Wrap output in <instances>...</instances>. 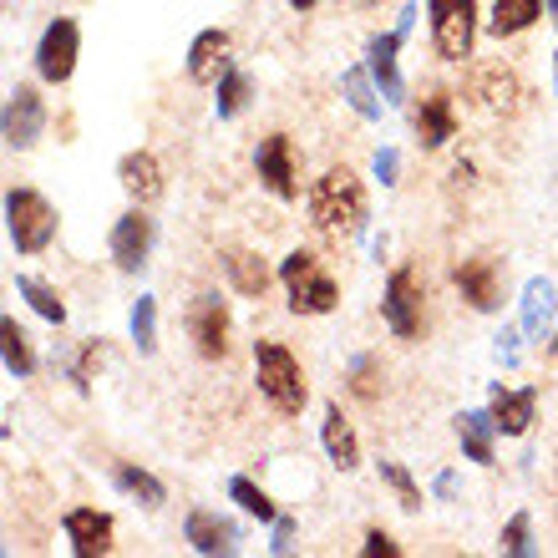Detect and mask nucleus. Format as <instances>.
Segmentation results:
<instances>
[{
  "label": "nucleus",
  "mask_w": 558,
  "mask_h": 558,
  "mask_svg": "<svg viewBox=\"0 0 558 558\" xmlns=\"http://www.w3.org/2000/svg\"><path fill=\"white\" fill-rule=\"evenodd\" d=\"M294 548V518H275V538H269V554L284 558Z\"/></svg>",
  "instance_id": "e433bc0d"
},
{
  "label": "nucleus",
  "mask_w": 558,
  "mask_h": 558,
  "mask_svg": "<svg viewBox=\"0 0 558 558\" xmlns=\"http://www.w3.org/2000/svg\"><path fill=\"white\" fill-rule=\"evenodd\" d=\"M548 355H554V361H558V336H554V340H548Z\"/></svg>",
  "instance_id": "37998d69"
},
{
  "label": "nucleus",
  "mask_w": 558,
  "mask_h": 558,
  "mask_svg": "<svg viewBox=\"0 0 558 558\" xmlns=\"http://www.w3.org/2000/svg\"><path fill=\"white\" fill-rule=\"evenodd\" d=\"M214 87H219V97H214L219 118H239V112H244V102H250V76L229 66V72H223L219 82H214Z\"/></svg>",
  "instance_id": "c756f323"
},
{
  "label": "nucleus",
  "mask_w": 558,
  "mask_h": 558,
  "mask_svg": "<svg viewBox=\"0 0 558 558\" xmlns=\"http://www.w3.org/2000/svg\"><path fill=\"white\" fill-rule=\"evenodd\" d=\"M223 269H229V279H234V290L250 294V300H259V294L269 290V265L259 259V254H250V250H223Z\"/></svg>",
  "instance_id": "5701e85b"
},
{
  "label": "nucleus",
  "mask_w": 558,
  "mask_h": 558,
  "mask_svg": "<svg viewBox=\"0 0 558 558\" xmlns=\"http://www.w3.org/2000/svg\"><path fill=\"white\" fill-rule=\"evenodd\" d=\"M452 493H457V477H452V472H441V477H437V498H452Z\"/></svg>",
  "instance_id": "a19ab883"
},
{
  "label": "nucleus",
  "mask_w": 558,
  "mask_h": 558,
  "mask_svg": "<svg viewBox=\"0 0 558 558\" xmlns=\"http://www.w3.org/2000/svg\"><path fill=\"white\" fill-rule=\"evenodd\" d=\"M279 284H284V294H290L294 315H330L336 300H340L336 279L325 275V265L305 250H294V254L279 259Z\"/></svg>",
  "instance_id": "7ed1b4c3"
},
{
  "label": "nucleus",
  "mask_w": 558,
  "mask_h": 558,
  "mask_svg": "<svg viewBox=\"0 0 558 558\" xmlns=\"http://www.w3.org/2000/svg\"><path fill=\"white\" fill-rule=\"evenodd\" d=\"M554 72H558V57H554Z\"/></svg>",
  "instance_id": "a18cd8bd"
},
{
  "label": "nucleus",
  "mask_w": 558,
  "mask_h": 558,
  "mask_svg": "<svg viewBox=\"0 0 558 558\" xmlns=\"http://www.w3.org/2000/svg\"><path fill=\"white\" fill-rule=\"evenodd\" d=\"M118 178L137 204H158L162 198V162L153 158V153H128V158L118 162Z\"/></svg>",
  "instance_id": "a211bd4d"
},
{
  "label": "nucleus",
  "mask_w": 558,
  "mask_h": 558,
  "mask_svg": "<svg viewBox=\"0 0 558 558\" xmlns=\"http://www.w3.org/2000/svg\"><path fill=\"white\" fill-rule=\"evenodd\" d=\"M529 533H533V523H529V513H518L508 529H502V554H513V558H529L533 554V544H529Z\"/></svg>",
  "instance_id": "f704fd0d"
},
{
  "label": "nucleus",
  "mask_w": 558,
  "mask_h": 558,
  "mask_svg": "<svg viewBox=\"0 0 558 558\" xmlns=\"http://www.w3.org/2000/svg\"><path fill=\"white\" fill-rule=\"evenodd\" d=\"M5 229H11L15 254H41L57 239V208L36 189H11L5 193Z\"/></svg>",
  "instance_id": "20e7f679"
},
{
  "label": "nucleus",
  "mask_w": 558,
  "mask_h": 558,
  "mask_svg": "<svg viewBox=\"0 0 558 558\" xmlns=\"http://www.w3.org/2000/svg\"><path fill=\"white\" fill-rule=\"evenodd\" d=\"M468 97L477 112L487 118H518L523 112V82H518L513 66H502V61H483V66H472L468 72Z\"/></svg>",
  "instance_id": "423d86ee"
},
{
  "label": "nucleus",
  "mask_w": 558,
  "mask_h": 558,
  "mask_svg": "<svg viewBox=\"0 0 558 558\" xmlns=\"http://www.w3.org/2000/svg\"><path fill=\"white\" fill-rule=\"evenodd\" d=\"M533 407H538V391H502V386H493V422H498L502 437H523L533 422Z\"/></svg>",
  "instance_id": "412c9836"
},
{
  "label": "nucleus",
  "mask_w": 558,
  "mask_h": 558,
  "mask_svg": "<svg viewBox=\"0 0 558 558\" xmlns=\"http://www.w3.org/2000/svg\"><path fill=\"white\" fill-rule=\"evenodd\" d=\"M548 15H554V21H558V0H548Z\"/></svg>",
  "instance_id": "c03bdc74"
},
{
  "label": "nucleus",
  "mask_w": 558,
  "mask_h": 558,
  "mask_svg": "<svg viewBox=\"0 0 558 558\" xmlns=\"http://www.w3.org/2000/svg\"><path fill=\"white\" fill-rule=\"evenodd\" d=\"M361 554H366V558H397L401 548L391 544V538H386L381 529H371V533H366V548H361Z\"/></svg>",
  "instance_id": "58836bf2"
},
{
  "label": "nucleus",
  "mask_w": 558,
  "mask_h": 558,
  "mask_svg": "<svg viewBox=\"0 0 558 558\" xmlns=\"http://www.w3.org/2000/svg\"><path fill=\"white\" fill-rule=\"evenodd\" d=\"M493 432H498V422H493V412H462L457 416V437H462V452L472 457V462H493Z\"/></svg>",
  "instance_id": "b1692460"
},
{
  "label": "nucleus",
  "mask_w": 558,
  "mask_h": 558,
  "mask_svg": "<svg viewBox=\"0 0 558 558\" xmlns=\"http://www.w3.org/2000/svg\"><path fill=\"white\" fill-rule=\"evenodd\" d=\"M189 336L204 361H223L229 355V310L219 294H198L189 305Z\"/></svg>",
  "instance_id": "6e6552de"
},
{
  "label": "nucleus",
  "mask_w": 558,
  "mask_h": 558,
  "mask_svg": "<svg viewBox=\"0 0 558 558\" xmlns=\"http://www.w3.org/2000/svg\"><path fill=\"white\" fill-rule=\"evenodd\" d=\"M229 498H234L250 518H259V523H275V518H279L275 502H269V493H265V487H254L250 477H234V483H229Z\"/></svg>",
  "instance_id": "7c9ffc66"
},
{
  "label": "nucleus",
  "mask_w": 558,
  "mask_h": 558,
  "mask_svg": "<svg viewBox=\"0 0 558 558\" xmlns=\"http://www.w3.org/2000/svg\"><path fill=\"white\" fill-rule=\"evenodd\" d=\"M46 128V102L36 87H15L11 102H5V147H15V153H26L36 137H41Z\"/></svg>",
  "instance_id": "f8f14e48"
},
{
  "label": "nucleus",
  "mask_w": 558,
  "mask_h": 558,
  "mask_svg": "<svg viewBox=\"0 0 558 558\" xmlns=\"http://www.w3.org/2000/svg\"><path fill=\"white\" fill-rule=\"evenodd\" d=\"M294 11H315V5H320V0H290Z\"/></svg>",
  "instance_id": "79ce46f5"
},
{
  "label": "nucleus",
  "mask_w": 558,
  "mask_h": 558,
  "mask_svg": "<svg viewBox=\"0 0 558 558\" xmlns=\"http://www.w3.org/2000/svg\"><path fill=\"white\" fill-rule=\"evenodd\" d=\"M397 173H401V153H397V147H381V153H376V178L391 189V183H397Z\"/></svg>",
  "instance_id": "4c0bfd02"
},
{
  "label": "nucleus",
  "mask_w": 558,
  "mask_h": 558,
  "mask_svg": "<svg viewBox=\"0 0 558 558\" xmlns=\"http://www.w3.org/2000/svg\"><path fill=\"white\" fill-rule=\"evenodd\" d=\"M0 340H5V371H11V376H31V371H36V355H31L26 330L15 320H0Z\"/></svg>",
  "instance_id": "c85d7f7f"
},
{
  "label": "nucleus",
  "mask_w": 558,
  "mask_h": 558,
  "mask_svg": "<svg viewBox=\"0 0 558 558\" xmlns=\"http://www.w3.org/2000/svg\"><path fill=\"white\" fill-rule=\"evenodd\" d=\"M15 294H21V300H31V310H36L41 320H51V325H61V320H66V305H61V300H57V290H46L41 279L15 275Z\"/></svg>",
  "instance_id": "cd10ccee"
},
{
  "label": "nucleus",
  "mask_w": 558,
  "mask_h": 558,
  "mask_svg": "<svg viewBox=\"0 0 558 558\" xmlns=\"http://www.w3.org/2000/svg\"><path fill=\"white\" fill-rule=\"evenodd\" d=\"M97 361H102V345H97V340H87V345H82V355L72 361L76 391H87V386H92V371H97Z\"/></svg>",
  "instance_id": "c9c22d12"
},
{
  "label": "nucleus",
  "mask_w": 558,
  "mask_h": 558,
  "mask_svg": "<svg viewBox=\"0 0 558 558\" xmlns=\"http://www.w3.org/2000/svg\"><path fill=\"white\" fill-rule=\"evenodd\" d=\"M72 66H76V21L57 15V21L41 31V46H36V72H41V82H66Z\"/></svg>",
  "instance_id": "9d476101"
},
{
  "label": "nucleus",
  "mask_w": 558,
  "mask_h": 558,
  "mask_svg": "<svg viewBox=\"0 0 558 558\" xmlns=\"http://www.w3.org/2000/svg\"><path fill=\"white\" fill-rule=\"evenodd\" d=\"M147 254H153V219H147L143 208H133V214H122L112 223V265L122 275H137L147 265Z\"/></svg>",
  "instance_id": "9b49d317"
},
{
  "label": "nucleus",
  "mask_w": 558,
  "mask_h": 558,
  "mask_svg": "<svg viewBox=\"0 0 558 558\" xmlns=\"http://www.w3.org/2000/svg\"><path fill=\"white\" fill-rule=\"evenodd\" d=\"M432 11V41L441 61H468L477 41V0H426Z\"/></svg>",
  "instance_id": "39448f33"
},
{
  "label": "nucleus",
  "mask_w": 558,
  "mask_h": 558,
  "mask_svg": "<svg viewBox=\"0 0 558 558\" xmlns=\"http://www.w3.org/2000/svg\"><path fill=\"white\" fill-rule=\"evenodd\" d=\"M498 361L502 366H518V330H502L498 336Z\"/></svg>",
  "instance_id": "ea45409f"
},
{
  "label": "nucleus",
  "mask_w": 558,
  "mask_h": 558,
  "mask_svg": "<svg viewBox=\"0 0 558 558\" xmlns=\"http://www.w3.org/2000/svg\"><path fill=\"white\" fill-rule=\"evenodd\" d=\"M538 5H544V0H493L487 31H493V36H518V31H529L533 21H538Z\"/></svg>",
  "instance_id": "393cba45"
},
{
  "label": "nucleus",
  "mask_w": 558,
  "mask_h": 558,
  "mask_svg": "<svg viewBox=\"0 0 558 558\" xmlns=\"http://www.w3.org/2000/svg\"><path fill=\"white\" fill-rule=\"evenodd\" d=\"M320 441L325 452H330V462H336L340 472H351L355 462H361V441H355L351 422L340 416V407H325V422H320Z\"/></svg>",
  "instance_id": "4be33fe9"
},
{
  "label": "nucleus",
  "mask_w": 558,
  "mask_h": 558,
  "mask_svg": "<svg viewBox=\"0 0 558 558\" xmlns=\"http://www.w3.org/2000/svg\"><path fill=\"white\" fill-rule=\"evenodd\" d=\"M254 376H259V391H265V401L275 412L294 416L305 407V397H310L305 371H300V361L279 340H254Z\"/></svg>",
  "instance_id": "f03ea898"
},
{
  "label": "nucleus",
  "mask_w": 558,
  "mask_h": 558,
  "mask_svg": "<svg viewBox=\"0 0 558 558\" xmlns=\"http://www.w3.org/2000/svg\"><path fill=\"white\" fill-rule=\"evenodd\" d=\"M310 223L320 229L330 244H345L366 229V189L351 168H330L320 183L310 189Z\"/></svg>",
  "instance_id": "f257e3e1"
},
{
  "label": "nucleus",
  "mask_w": 558,
  "mask_h": 558,
  "mask_svg": "<svg viewBox=\"0 0 558 558\" xmlns=\"http://www.w3.org/2000/svg\"><path fill=\"white\" fill-rule=\"evenodd\" d=\"M381 315H386V325H391V336L397 340L422 336V284H416L412 269H397V275L386 279Z\"/></svg>",
  "instance_id": "0eeeda50"
},
{
  "label": "nucleus",
  "mask_w": 558,
  "mask_h": 558,
  "mask_svg": "<svg viewBox=\"0 0 558 558\" xmlns=\"http://www.w3.org/2000/svg\"><path fill=\"white\" fill-rule=\"evenodd\" d=\"M457 137V112H452V92H432L422 97V112H416V143L422 147H441Z\"/></svg>",
  "instance_id": "f3484780"
},
{
  "label": "nucleus",
  "mask_w": 558,
  "mask_h": 558,
  "mask_svg": "<svg viewBox=\"0 0 558 558\" xmlns=\"http://www.w3.org/2000/svg\"><path fill=\"white\" fill-rule=\"evenodd\" d=\"M229 72V31H204L198 41L189 46V76L193 82H219Z\"/></svg>",
  "instance_id": "aec40b11"
},
{
  "label": "nucleus",
  "mask_w": 558,
  "mask_h": 558,
  "mask_svg": "<svg viewBox=\"0 0 558 558\" xmlns=\"http://www.w3.org/2000/svg\"><path fill=\"white\" fill-rule=\"evenodd\" d=\"M351 391L361 401H376V397H381V366H376L371 355H355V361H351Z\"/></svg>",
  "instance_id": "72a5a7b5"
},
{
  "label": "nucleus",
  "mask_w": 558,
  "mask_h": 558,
  "mask_svg": "<svg viewBox=\"0 0 558 558\" xmlns=\"http://www.w3.org/2000/svg\"><path fill=\"white\" fill-rule=\"evenodd\" d=\"M61 529H66V538H72V554L76 558H102V554H112V518L97 513V508H72Z\"/></svg>",
  "instance_id": "4468645a"
},
{
  "label": "nucleus",
  "mask_w": 558,
  "mask_h": 558,
  "mask_svg": "<svg viewBox=\"0 0 558 558\" xmlns=\"http://www.w3.org/2000/svg\"><path fill=\"white\" fill-rule=\"evenodd\" d=\"M381 477H386V487L397 493V502L407 508V513H416V508H422V487L412 483V472L401 468V462H381Z\"/></svg>",
  "instance_id": "473e14b6"
},
{
  "label": "nucleus",
  "mask_w": 558,
  "mask_h": 558,
  "mask_svg": "<svg viewBox=\"0 0 558 558\" xmlns=\"http://www.w3.org/2000/svg\"><path fill=\"white\" fill-rule=\"evenodd\" d=\"M112 477H118L122 493H128V498H137L143 508H162V502H168V487H162L158 477H153V472L133 468V462H122V468L112 472Z\"/></svg>",
  "instance_id": "a878e982"
},
{
  "label": "nucleus",
  "mask_w": 558,
  "mask_h": 558,
  "mask_svg": "<svg viewBox=\"0 0 558 558\" xmlns=\"http://www.w3.org/2000/svg\"><path fill=\"white\" fill-rule=\"evenodd\" d=\"M340 97L361 112L366 122L381 118V102H376V87H371V72H361V66H351V72L340 76Z\"/></svg>",
  "instance_id": "bb28decb"
},
{
  "label": "nucleus",
  "mask_w": 558,
  "mask_h": 558,
  "mask_svg": "<svg viewBox=\"0 0 558 558\" xmlns=\"http://www.w3.org/2000/svg\"><path fill=\"white\" fill-rule=\"evenodd\" d=\"M133 340H137V351H143V355L158 351V305H153V294H137V305H133Z\"/></svg>",
  "instance_id": "2f4dec72"
},
{
  "label": "nucleus",
  "mask_w": 558,
  "mask_h": 558,
  "mask_svg": "<svg viewBox=\"0 0 558 558\" xmlns=\"http://www.w3.org/2000/svg\"><path fill=\"white\" fill-rule=\"evenodd\" d=\"M452 284L462 290V300H468L472 310H498V300H502L498 259H487V254H477V259H462V265L452 269Z\"/></svg>",
  "instance_id": "ddd939ff"
},
{
  "label": "nucleus",
  "mask_w": 558,
  "mask_h": 558,
  "mask_svg": "<svg viewBox=\"0 0 558 558\" xmlns=\"http://www.w3.org/2000/svg\"><path fill=\"white\" fill-rule=\"evenodd\" d=\"M254 168L275 198H294L300 193V168H294V143L284 133H269L265 143L254 147Z\"/></svg>",
  "instance_id": "1a4fd4ad"
},
{
  "label": "nucleus",
  "mask_w": 558,
  "mask_h": 558,
  "mask_svg": "<svg viewBox=\"0 0 558 558\" xmlns=\"http://www.w3.org/2000/svg\"><path fill=\"white\" fill-rule=\"evenodd\" d=\"M554 320H558V290L548 279H529L523 284V336L548 340Z\"/></svg>",
  "instance_id": "6ab92c4d"
},
{
  "label": "nucleus",
  "mask_w": 558,
  "mask_h": 558,
  "mask_svg": "<svg viewBox=\"0 0 558 558\" xmlns=\"http://www.w3.org/2000/svg\"><path fill=\"white\" fill-rule=\"evenodd\" d=\"M183 538L193 544V554H234L239 529L229 523V518L198 508V513H189V523H183Z\"/></svg>",
  "instance_id": "dca6fc26"
},
{
  "label": "nucleus",
  "mask_w": 558,
  "mask_h": 558,
  "mask_svg": "<svg viewBox=\"0 0 558 558\" xmlns=\"http://www.w3.org/2000/svg\"><path fill=\"white\" fill-rule=\"evenodd\" d=\"M397 51H401V31H386V36H371L366 46V72L376 76L386 102H407V82L397 72Z\"/></svg>",
  "instance_id": "2eb2a0df"
}]
</instances>
